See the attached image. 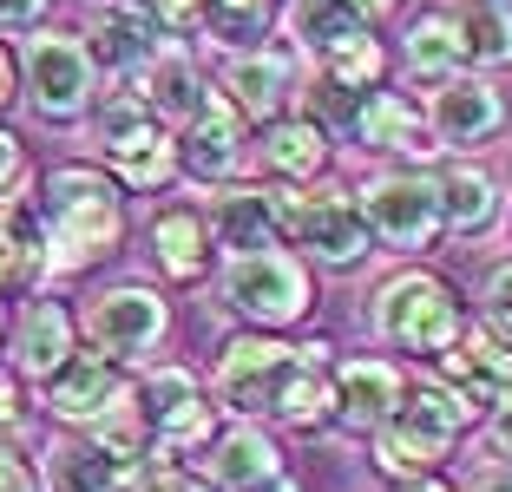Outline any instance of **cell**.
<instances>
[{
	"label": "cell",
	"instance_id": "obj_42",
	"mask_svg": "<svg viewBox=\"0 0 512 492\" xmlns=\"http://www.w3.org/2000/svg\"><path fill=\"white\" fill-rule=\"evenodd\" d=\"M14 92H20V66H14V46L0 40V105H14Z\"/></svg>",
	"mask_w": 512,
	"mask_h": 492
},
{
	"label": "cell",
	"instance_id": "obj_3",
	"mask_svg": "<svg viewBox=\"0 0 512 492\" xmlns=\"http://www.w3.org/2000/svg\"><path fill=\"white\" fill-rule=\"evenodd\" d=\"M270 217H276V237L309 250L322 269H355L368 256L362 204L342 184H289V191H270Z\"/></svg>",
	"mask_w": 512,
	"mask_h": 492
},
{
	"label": "cell",
	"instance_id": "obj_9",
	"mask_svg": "<svg viewBox=\"0 0 512 492\" xmlns=\"http://www.w3.org/2000/svg\"><path fill=\"white\" fill-rule=\"evenodd\" d=\"M132 401H138V420H145L151 447L171 453V460L217 440V407H211V394L197 388L191 368H151Z\"/></svg>",
	"mask_w": 512,
	"mask_h": 492
},
{
	"label": "cell",
	"instance_id": "obj_27",
	"mask_svg": "<svg viewBox=\"0 0 512 492\" xmlns=\"http://www.w3.org/2000/svg\"><path fill=\"white\" fill-rule=\"evenodd\" d=\"M217 486H230V492H250V486H263V479H276L283 473V453H276V440L263 427H230V433H217Z\"/></svg>",
	"mask_w": 512,
	"mask_h": 492
},
{
	"label": "cell",
	"instance_id": "obj_22",
	"mask_svg": "<svg viewBox=\"0 0 512 492\" xmlns=\"http://www.w3.org/2000/svg\"><path fill=\"white\" fill-rule=\"evenodd\" d=\"M256 158H263V171H276L283 184H316L322 164H329V132H322V119L289 112V119H270Z\"/></svg>",
	"mask_w": 512,
	"mask_h": 492
},
{
	"label": "cell",
	"instance_id": "obj_37",
	"mask_svg": "<svg viewBox=\"0 0 512 492\" xmlns=\"http://www.w3.org/2000/svg\"><path fill=\"white\" fill-rule=\"evenodd\" d=\"M20 178H27V151H20V138H14V132H0V197L14 191Z\"/></svg>",
	"mask_w": 512,
	"mask_h": 492
},
{
	"label": "cell",
	"instance_id": "obj_5",
	"mask_svg": "<svg viewBox=\"0 0 512 492\" xmlns=\"http://www.w3.org/2000/svg\"><path fill=\"white\" fill-rule=\"evenodd\" d=\"M224 302L256 328H289L316 309V283L309 269L276 243V250H250V256H230L224 263Z\"/></svg>",
	"mask_w": 512,
	"mask_h": 492
},
{
	"label": "cell",
	"instance_id": "obj_32",
	"mask_svg": "<svg viewBox=\"0 0 512 492\" xmlns=\"http://www.w3.org/2000/svg\"><path fill=\"white\" fill-rule=\"evenodd\" d=\"M197 27H211L224 46H256L263 40V27H270V7H256V0H204V20Z\"/></svg>",
	"mask_w": 512,
	"mask_h": 492
},
{
	"label": "cell",
	"instance_id": "obj_8",
	"mask_svg": "<svg viewBox=\"0 0 512 492\" xmlns=\"http://www.w3.org/2000/svg\"><path fill=\"white\" fill-rule=\"evenodd\" d=\"M79 328H86V342L99 348L106 361H145V355H158V348H165L171 309H165V296H158V289L119 283V289H106V296L86 302Z\"/></svg>",
	"mask_w": 512,
	"mask_h": 492
},
{
	"label": "cell",
	"instance_id": "obj_44",
	"mask_svg": "<svg viewBox=\"0 0 512 492\" xmlns=\"http://www.w3.org/2000/svg\"><path fill=\"white\" fill-rule=\"evenodd\" d=\"M388 7H394V0H355V14H362V20H381Z\"/></svg>",
	"mask_w": 512,
	"mask_h": 492
},
{
	"label": "cell",
	"instance_id": "obj_19",
	"mask_svg": "<svg viewBox=\"0 0 512 492\" xmlns=\"http://www.w3.org/2000/svg\"><path fill=\"white\" fill-rule=\"evenodd\" d=\"M289 86H296V53H283V46H250L224 66V105L237 119H276Z\"/></svg>",
	"mask_w": 512,
	"mask_h": 492
},
{
	"label": "cell",
	"instance_id": "obj_20",
	"mask_svg": "<svg viewBox=\"0 0 512 492\" xmlns=\"http://www.w3.org/2000/svg\"><path fill=\"white\" fill-rule=\"evenodd\" d=\"M355 138H362L368 151H388V158H434V132H427V112L421 105H407L401 92H368L362 105H355Z\"/></svg>",
	"mask_w": 512,
	"mask_h": 492
},
{
	"label": "cell",
	"instance_id": "obj_25",
	"mask_svg": "<svg viewBox=\"0 0 512 492\" xmlns=\"http://www.w3.org/2000/svg\"><path fill=\"white\" fill-rule=\"evenodd\" d=\"M434 191H440V224L460 230V237H480V230L499 224V184L480 164H453L447 178H434Z\"/></svg>",
	"mask_w": 512,
	"mask_h": 492
},
{
	"label": "cell",
	"instance_id": "obj_2",
	"mask_svg": "<svg viewBox=\"0 0 512 492\" xmlns=\"http://www.w3.org/2000/svg\"><path fill=\"white\" fill-rule=\"evenodd\" d=\"M473 420L480 407H467L447 381H401V407L375 433V466L388 479H427Z\"/></svg>",
	"mask_w": 512,
	"mask_h": 492
},
{
	"label": "cell",
	"instance_id": "obj_16",
	"mask_svg": "<svg viewBox=\"0 0 512 492\" xmlns=\"http://www.w3.org/2000/svg\"><path fill=\"white\" fill-rule=\"evenodd\" d=\"M86 53H92V73L106 66V73H119V79H132L138 66L158 53V27H151V14L145 7H125V0H99L86 14Z\"/></svg>",
	"mask_w": 512,
	"mask_h": 492
},
{
	"label": "cell",
	"instance_id": "obj_23",
	"mask_svg": "<svg viewBox=\"0 0 512 492\" xmlns=\"http://www.w3.org/2000/svg\"><path fill=\"white\" fill-rule=\"evenodd\" d=\"M211 243H224L230 256H250V250H276V217H270V197L263 191H217L211 197Z\"/></svg>",
	"mask_w": 512,
	"mask_h": 492
},
{
	"label": "cell",
	"instance_id": "obj_17",
	"mask_svg": "<svg viewBox=\"0 0 512 492\" xmlns=\"http://www.w3.org/2000/svg\"><path fill=\"white\" fill-rule=\"evenodd\" d=\"M132 99L145 105V112H158V119H171V125H191L197 112L211 105V92H204V73H197L191 53L158 46V53L132 73Z\"/></svg>",
	"mask_w": 512,
	"mask_h": 492
},
{
	"label": "cell",
	"instance_id": "obj_33",
	"mask_svg": "<svg viewBox=\"0 0 512 492\" xmlns=\"http://www.w3.org/2000/svg\"><path fill=\"white\" fill-rule=\"evenodd\" d=\"M204 20V0H151V27L158 33H191Z\"/></svg>",
	"mask_w": 512,
	"mask_h": 492
},
{
	"label": "cell",
	"instance_id": "obj_26",
	"mask_svg": "<svg viewBox=\"0 0 512 492\" xmlns=\"http://www.w3.org/2000/svg\"><path fill=\"white\" fill-rule=\"evenodd\" d=\"M453 40L467 66H512V0H460Z\"/></svg>",
	"mask_w": 512,
	"mask_h": 492
},
{
	"label": "cell",
	"instance_id": "obj_13",
	"mask_svg": "<svg viewBox=\"0 0 512 492\" xmlns=\"http://www.w3.org/2000/svg\"><path fill=\"white\" fill-rule=\"evenodd\" d=\"M499 125H506V99H499L486 79L453 73V79H440V92L427 99V132H434V145H453V151L480 145Z\"/></svg>",
	"mask_w": 512,
	"mask_h": 492
},
{
	"label": "cell",
	"instance_id": "obj_47",
	"mask_svg": "<svg viewBox=\"0 0 512 492\" xmlns=\"http://www.w3.org/2000/svg\"><path fill=\"white\" fill-rule=\"evenodd\" d=\"M0 335H7V322H0Z\"/></svg>",
	"mask_w": 512,
	"mask_h": 492
},
{
	"label": "cell",
	"instance_id": "obj_31",
	"mask_svg": "<svg viewBox=\"0 0 512 492\" xmlns=\"http://www.w3.org/2000/svg\"><path fill=\"white\" fill-rule=\"evenodd\" d=\"M322 60H329V73H322L329 86H342V92H375V79H381V66H388V53H381V40L355 33V40L329 46Z\"/></svg>",
	"mask_w": 512,
	"mask_h": 492
},
{
	"label": "cell",
	"instance_id": "obj_35",
	"mask_svg": "<svg viewBox=\"0 0 512 492\" xmlns=\"http://www.w3.org/2000/svg\"><path fill=\"white\" fill-rule=\"evenodd\" d=\"M27 427V401H20V381L0 368V433H20Z\"/></svg>",
	"mask_w": 512,
	"mask_h": 492
},
{
	"label": "cell",
	"instance_id": "obj_1",
	"mask_svg": "<svg viewBox=\"0 0 512 492\" xmlns=\"http://www.w3.org/2000/svg\"><path fill=\"white\" fill-rule=\"evenodd\" d=\"M40 230H46V276H73L119 250L125 237V197L112 178L86 164H60L40 197Z\"/></svg>",
	"mask_w": 512,
	"mask_h": 492
},
{
	"label": "cell",
	"instance_id": "obj_6",
	"mask_svg": "<svg viewBox=\"0 0 512 492\" xmlns=\"http://www.w3.org/2000/svg\"><path fill=\"white\" fill-rule=\"evenodd\" d=\"M362 224L368 237H381L388 250L401 256H427L440 243V191L434 178H421V171H381V178H368L362 191Z\"/></svg>",
	"mask_w": 512,
	"mask_h": 492
},
{
	"label": "cell",
	"instance_id": "obj_29",
	"mask_svg": "<svg viewBox=\"0 0 512 492\" xmlns=\"http://www.w3.org/2000/svg\"><path fill=\"white\" fill-rule=\"evenodd\" d=\"M368 33V20L355 14V0H296L289 7V40L296 53H329V46Z\"/></svg>",
	"mask_w": 512,
	"mask_h": 492
},
{
	"label": "cell",
	"instance_id": "obj_30",
	"mask_svg": "<svg viewBox=\"0 0 512 492\" xmlns=\"http://www.w3.org/2000/svg\"><path fill=\"white\" fill-rule=\"evenodd\" d=\"M460 40H453V20H440V14H427V20H414V33H407V73L414 79H453L460 73Z\"/></svg>",
	"mask_w": 512,
	"mask_h": 492
},
{
	"label": "cell",
	"instance_id": "obj_7",
	"mask_svg": "<svg viewBox=\"0 0 512 492\" xmlns=\"http://www.w3.org/2000/svg\"><path fill=\"white\" fill-rule=\"evenodd\" d=\"M99 151L119 171V184H132V191H165L178 178V145H171V132L151 119L132 92L99 105Z\"/></svg>",
	"mask_w": 512,
	"mask_h": 492
},
{
	"label": "cell",
	"instance_id": "obj_10",
	"mask_svg": "<svg viewBox=\"0 0 512 492\" xmlns=\"http://www.w3.org/2000/svg\"><path fill=\"white\" fill-rule=\"evenodd\" d=\"M302 368H316L302 348L276 342V335H237V342H224V355H217V394H224L237 414H276L283 388Z\"/></svg>",
	"mask_w": 512,
	"mask_h": 492
},
{
	"label": "cell",
	"instance_id": "obj_14",
	"mask_svg": "<svg viewBox=\"0 0 512 492\" xmlns=\"http://www.w3.org/2000/svg\"><path fill=\"white\" fill-rule=\"evenodd\" d=\"M329 394H335V420H342L348 433H381L388 414L401 407V368H394V361L348 355L342 368L329 374Z\"/></svg>",
	"mask_w": 512,
	"mask_h": 492
},
{
	"label": "cell",
	"instance_id": "obj_43",
	"mask_svg": "<svg viewBox=\"0 0 512 492\" xmlns=\"http://www.w3.org/2000/svg\"><path fill=\"white\" fill-rule=\"evenodd\" d=\"M14 283H20V256L7 243V230H0V289H14Z\"/></svg>",
	"mask_w": 512,
	"mask_h": 492
},
{
	"label": "cell",
	"instance_id": "obj_41",
	"mask_svg": "<svg viewBox=\"0 0 512 492\" xmlns=\"http://www.w3.org/2000/svg\"><path fill=\"white\" fill-rule=\"evenodd\" d=\"M467 492H512V466L499 460V466H480V473L467 479Z\"/></svg>",
	"mask_w": 512,
	"mask_h": 492
},
{
	"label": "cell",
	"instance_id": "obj_18",
	"mask_svg": "<svg viewBox=\"0 0 512 492\" xmlns=\"http://www.w3.org/2000/svg\"><path fill=\"white\" fill-rule=\"evenodd\" d=\"M73 355H79V322H73L66 302L40 296V302H27V309L14 315V361H20V374L53 381Z\"/></svg>",
	"mask_w": 512,
	"mask_h": 492
},
{
	"label": "cell",
	"instance_id": "obj_34",
	"mask_svg": "<svg viewBox=\"0 0 512 492\" xmlns=\"http://www.w3.org/2000/svg\"><path fill=\"white\" fill-rule=\"evenodd\" d=\"M486 315H493V328L512 335V263H499L493 276H486Z\"/></svg>",
	"mask_w": 512,
	"mask_h": 492
},
{
	"label": "cell",
	"instance_id": "obj_46",
	"mask_svg": "<svg viewBox=\"0 0 512 492\" xmlns=\"http://www.w3.org/2000/svg\"><path fill=\"white\" fill-rule=\"evenodd\" d=\"M401 492H453V486H440V479H401Z\"/></svg>",
	"mask_w": 512,
	"mask_h": 492
},
{
	"label": "cell",
	"instance_id": "obj_28",
	"mask_svg": "<svg viewBox=\"0 0 512 492\" xmlns=\"http://www.w3.org/2000/svg\"><path fill=\"white\" fill-rule=\"evenodd\" d=\"M125 466L92 440H60L46 453V492H119Z\"/></svg>",
	"mask_w": 512,
	"mask_h": 492
},
{
	"label": "cell",
	"instance_id": "obj_36",
	"mask_svg": "<svg viewBox=\"0 0 512 492\" xmlns=\"http://www.w3.org/2000/svg\"><path fill=\"white\" fill-rule=\"evenodd\" d=\"M0 492H40V479H33V466L20 460L14 447H0Z\"/></svg>",
	"mask_w": 512,
	"mask_h": 492
},
{
	"label": "cell",
	"instance_id": "obj_12",
	"mask_svg": "<svg viewBox=\"0 0 512 492\" xmlns=\"http://www.w3.org/2000/svg\"><path fill=\"white\" fill-rule=\"evenodd\" d=\"M440 374H447V388L467 407H506L512 401V335L493 322H467L460 342L440 355Z\"/></svg>",
	"mask_w": 512,
	"mask_h": 492
},
{
	"label": "cell",
	"instance_id": "obj_11",
	"mask_svg": "<svg viewBox=\"0 0 512 492\" xmlns=\"http://www.w3.org/2000/svg\"><path fill=\"white\" fill-rule=\"evenodd\" d=\"M27 99H33V112L40 119H79L92 105V53H86V40L79 33H33L27 40Z\"/></svg>",
	"mask_w": 512,
	"mask_h": 492
},
{
	"label": "cell",
	"instance_id": "obj_40",
	"mask_svg": "<svg viewBox=\"0 0 512 492\" xmlns=\"http://www.w3.org/2000/svg\"><path fill=\"white\" fill-rule=\"evenodd\" d=\"M486 440H493V453H499V460L512 466V401H506V407L493 414V427H486Z\"/></svg>",
	"mask_w": 512,
	"mask_h": 492
},
{
	"label": "cell",
	"instance_id": "obj_21",
	"mask_svg": "<svg viewBox=\"0 0 512 492\" xmlns=\"http://www.w3.org/2000/svg\"><path fill=\"white\" fill-rule=\"evenodd\" d=\"M119 388H125L119 368L92 348V355H73L60 374H53V381H46V414L66 420V427H92V420H99V407H106Z\"/></svg>",
	"mask_w": 512,
	"mask_h": 492
},
{
	"label": "cell",
	"instance_id": "obj_39",
	"mask_svg": "<svg viewBox=\"0 0 512 492\" xmlns=\"http://www.w3.org/2000/svg\"><path fill=\"white\" fill-rule=\"evenodd\" d=\"M145 492H217V486H204V479H191V473H178V466H165V473L151 479Z\"/></svg>",
	"mask_w": 512,
	"mask_h": 492
},
{
	"label": "cell",
	"instance_id": "obj_45",
	"mask_svg": "<svg viewBox=\"0 0 512 492\" xmlns=\"http://www.w3.org/2000/svg\"><path fill=\"white\" fill-rule=\"evenodd\" d=\"M250 492H302V486H296V479H283V473H276V479H263V486H250Z\"/></svg>",
	"mask_w": 512,
	"mask_h": 492
},
{
	"label": "cell",
	"instance_id": "obj_24",
	"mask_svg": "<svg viewBox=\"0 0 512 492\" xmlns=\"http://www.w3.org/2000/svg\"><path fill=\"white\" fill-rule=\"evenodd\" d=\"M151 256L171 283H197L204 263H211V224L197 210H158L151 217Z\"/></svg>",
	"mask_w": 512,
	"mask_h": 492
},
{
	"label": "cell",
	"instance_id": "obj_38",
	"mask_svg": "<svg viewBox=\"0 0 512 492\" xmlns=\"http://www.w3.org/2000/svg\"><path fill=\"white\" fill-rule=\"evenodd\" d=\"M46 14V0H0V27H33Z\"/></svg>",
	"mask_w": 512,
	"mask_h": 492
},
{
	"label": "cell",
	"instance_id": "obj_15",
	"mask_svg": "<svg viewBox=\"0 0 512 492\" xmlns=\"http://www.w3.org/2000/svg\"><path fill=\"white\" fill-rule=\"evenodd\" d=\"M171 145H178V171L191 184H224V178L243 171V119L224 99L204 105V112L184 125V138H171Z\"/></svg>",
	"mask_w": 512,
	"mask_h": 492
},
{
	"label": "cell",
	"instance_id": "obj_4",
	"mask_svg": "<svg viewBox=\"0 0 512 492\" xmlns=\"http://www.w3.org/2000/svg\"><path fill=\"white\" fill-rule=\"evenodd\" d=\"M467 328V309L440 276L427 269H401L375 289V335L401 355H447Z\"/></svg>",
	"mask_w": 512,
	"mask_h": 492
}]
</instances>
